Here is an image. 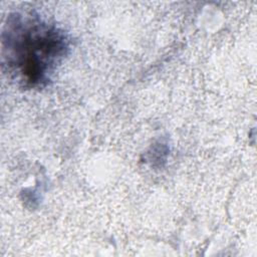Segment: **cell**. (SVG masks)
<instances>
[{"label":"cell","mask_w":257,"mask_h":257,"mask_svg":"<svg viewBox=\"0 0 257 257\" xmlns=\"http://www.w3.org/2000/svg\"><path fill=\"white\" fill-rule=\"evenodd\" d=\"M67 49L64 35L37 17L10 15L2 33V58L7 71L26 85L49 79Z\"/></svg>","instance_id":"1"}]
</instances>
